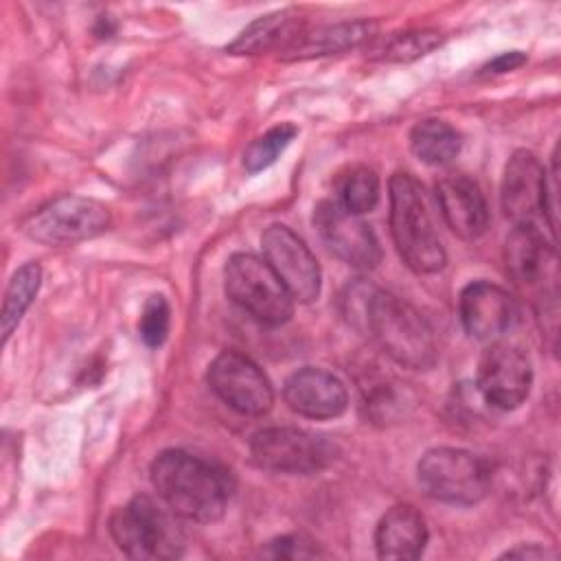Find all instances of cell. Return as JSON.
Wrapping results in <instances>:
<instances>
[{
    "mask_svg": "<svg viewBox=\"0 0 561 561\" xmlns=\"http://www.w3.org/2000/svg\"><path fill=\"white\" fill-rule=\"evenodd\" d=\"M335 445L320 434L298 427H265L250 440L256 467L272 473L311 476L335 460Z\"/></svg>",
    "mask_w": 561,
    "mask_h": 561,
    "instance_id": "52a82bcc",
    "label": "cell"
},
{
    "mask_svg": "<svg viewBox=\"0 0 561 561\" xmlns=\"http://www.w3.org/2000/svg\"><path fill=\"white\" fill-rule=\"evenodd\" d=\"M504 263L513 283L539 291V313L554 318L557 252L535 224H515L504 243Z\"/></svg>",
    "mask_w": 561,
    "mask_h": 561,
    "instance_id": "9c48e42d",
    "label": "cell"
},
{
    "mask_svg": "<svg viewBox=\"0 0 561 561\" xmlns=\"http://www.w3.org/2000/svg\"><path fill=\"white\" fill-rule=\"evenodd\" d=\"M533 386V364L528 355L511 342H493L478 362V390L497 410L522 405Z\"/></svg>",
    "mask_w": 561,
    "mask_h": 561,
    "instance_id": "7c38bea8",
    "label": "cell"
},
{
    "mask_svg": "<svg viewBox=\"0 0 561 561\" xmlns=\"http://www.w3.org/2000/svg\"><path fill=\"white\" fill-rule=\"evenodd\" d=\"M427 524L421 511L412 504H394L388 508L375 528V550L379 559L412 561L427 546Z\"/></svg>",
    "mask_w": 561,
    "mask_h": 561,
    "instance_id": "ac0fdd59",
    "label": "cell"
},
{
    "mask_svg": "<svg viewBox=\"0 0 561 561\" xmlns=\"http://www.w3.org/2000/svg\"><path fill=\"white\" fill-rule=\"evenodd\" d=\"M305 18L296 9H280L250 22L234 42L228 44L232 55H261L270 50H289L305 33Z\"/></svg>",
    "mask_w": 561,
    "mask_h": 561,
    "instance_id": "d6986e66",
    "label": "cell"
},
{
    "mask_svg": "<svg viewBox=\"0 0 561 561\" xmlns=\"http://www.w3.org/2000/svg\"><path fill=\"white\" fill-rule=\"evenodd\" d=\"M390 234L403 263L416 274H434L445 267L447 252L436 230L427 193L408 171H397L388 182Z\"/></svg>",
    "mask_w": 561,
    "mask_h": 561,
    "instance_id": "7a4b0ae2",
    "label": "cell"
},
{
    "mask_svg": "<svg viewBox=\"0 0 561 561\" xmlns=\"http://www.w3.org/2000/svg\"><path fill=\"white\" fill-rule=\"evenodd\" d=\"M436 202L449 230L460 239H478L489 226V206L482 188L467 175H445L436 182Z\"/></svg>",
    "mask_w": 561,
    "mask_h": 561,
    "instance_id": "e0dca14e",
    "label": "cell"
},
{
    "mask_svg": "<svg viewBox=\"0 0 561 561\" xmlns=\"http://www.w3.org/2000/svg\"><path fill=\"white\" fill-rule=\"evenodd\" d=\"M173 511L149 495H136L110 517L114 543L131 559L169 561L184 552V535Z\"/></svg>",
    "mask_w": 561,
    "mask_h": 561,
    "instance_id": "277c9868",
    "label": "cell"
},
{
    "mask_svg": "<svg viewBox=\"0 0 561 561\" xmlns=\"http://www.w3.org/2000/svg\"><path fill=\"white\" fill-rule=\"evenodd\" d=\"M410 147L425 164H447L462 149L460 131L440 118H423L410 131Z\"/></svg>",
    "mask_w": 561,
    "mask_h": 561,
    "instance_id": "44dd1931",
    "label": "cell"
},
{
    "mask_svg": "<svg viewBox=\"0 0 561 561\" xmlns=\"http://www.w3.org/2000/svg\"><path fill=\"white\" fill-rule=\"evenodd\" d=\"M548 171L533 151L517 149L502 175L500 204L504 215L513 224H533V219L546 210Z\"/></svg>",
    "mask_w": 561,
    "mask_h": 561,
    "instance_id": "5bb4252c",
    "label": "cell"
},
{
    "mask_svg": "<svg viewBox=\"0 0 561 561\" xmlns=\"http://www.w3.org/2000/svg\"><path fill=\"white\" fill-rule=\"evenodd\" d=\"M502 557H508V559H554L557 552L552 548L541 546V543H519V546L506 550Z\"/></svg>",
    "mask_w": 561,
    "mask_h": 561,
    "instance_id": "83f0119b",
    "label": "cell"
},
{
    "mask_svg": "<svg viewBox=\"0 0 561 561\" xmlns=\"http://www.w3.org/2000/svg\"><path fill=\"white\" fill-rule=\"evenodd\" d=\"M416 478L425 495L458 506L480 502L491 486L486 460L458 447L427 449L416 465Z\"/></svg>",
    "mask_w": 561,
    "mask_h": 561,
    "instance_id": "8992f818",
    "label": "cell"
},
{
    "mask_svg": "<svg viewBox=\"0 0 561 561\" xmlns=\"http://www.w3.org/2000/svg\"><path fill=\"white\" fill-rule=\"evenodd\" d=\"M151 484L178 517L210 524L224 517L232 484L230 476L184 449H167L151 462Z\"/></svg>",
    "mask_w": 561,
    "mask_h": 561,
    "instance_id": "6da1fadb",
    "label": "cell"
},
{
    "mask_svg": "<svg viewBox=\"0 0 561 561\" xmlns=\"http://www.w3.org/2000/svg\"><path fill=\"white\" fill-rule=\"evenodd\" d=\"M213 392L232 410L245 416H263L274 405V390L267 375L243 353H219L206 373Z\"/></svg>",
    "mask_w": 561,
    "mask_h": 561,
    "instance_id": "30bf717a",
    "label": "cell"
},
{
    "mask_svg": "<svg viewBox=\"0 0 561 561\" xmlns=\"http://www.w3.org/2000/svg\"><path fill=\"white\" fill-rule=\"evenodd\" d=\"M296 134H298L296 125L278 123V125L270 127L263 136L254 138L243 151L245 171L259 173V171L267 169L270 164H274L278 160V156L287 149V145L294 140Z\"/></svg>",
    "mask_w": 561,
    "mask_h": 561,
    "instance_id": "d4e9b609",
    "label": "cell"
},
{
    "mask_svg": "<svg viewBox=\"0 0 561 561\" xmlns=\"http://www.w3.org/2000/svg\"><path fill=\"white\" fill-rule=\"evenodd\" d=\"M263 254L294 300L313 302L320 296L322 272L307 243L287 226L272 224L261 237Z\"/></svg>",
    "mask_w": 561,
    "mask_h": 561,
    "instance_id": "4fadbf2b",
    "label": "cell"
},
{
    "mask_svg": "<svg viewBox=\"0 0 561 561\" xmlns=\"http://www.w3.org/2000/svg\"><path fill=\"white\" fill-rule=\"evenodd\" d=\"M524 61H526V55H524V53L511 50V53L497 55L493 61H489V64L484 66V70H486V72H508V70L519 68Z\"/></svg>",
    "mask_w": 561,
    "mask_h": 561,
    "instance_id": "f1b7e54d",
    "label": "cell"
},
{
    "mask_svg": "<svg viewBox=\"0 0 561 561\" xmlns=\"http://www.w3.org/2000/svg\"><path fill=\"white\" fill-rule=\"evenodd\" d=\"M110 224L112 213L99 199L64 195L33 213L22 230L42 245H75L99 237Z\"/></svg>",
    "mask_w": 561,
    "mask_h": 561,
    "instance_id": "ba28073f",
    "label": "cell"
},
{
    "mask_svg": "<svg viewBox=\"0 0 561 561\" xmlns=\"http://www.w3.org/2000/svg\"><path fill=\"white\" fill-rule=\"evenodd\" d=\"M39 283H42V267L37 261H28V263L20 265L15 270V274L11 276L7 291H4L2 311H0V333H2L4 344L11 337L13 329L20 324L26 309L31 307L33 298L37 296Z\"/></svg>",
    "mask_w": 561,
    "mask_h": 561,
    "instance_id": "7402d4cb",
    "label": "cell"
},
{
    "mask_svg": "<svg viewBox=\"0 0 561 561\" xmlns=\"http://www.w3.org/2000/svg\"><path fill=\"white\" fill-rule=\"evenodd\" d=\"M224 287L228 298L267 327L285 324L294 313V298L265 259L237 252L226 261Z\"/></svg>",
    "mask_w": 561,
    "mask_h": 561,
    "instance_id": "5b68a950",
    "label": "cell"
},
{
    "mask_svg": "<svg viewBox=\"0 0 561 561\" xmlns=\"http://www.w3.org/2000/svg\"><path fill=\"white\" fill-rule=\"evenodd\" d=\"M283 399L291 412L316 421L335 419L348 405L346 386L333 373L313 366L289 375L283 386Z\"/></svg>",
    "mask_w": 561,
    "mask_h": 561,
    "instance_id": "9a60e30c",
    "label": "cell"
},
{
    "mask_svg": "<svg viewBox=\"0 0 561 561\" xmlns=\"http://www.w3.org/2000/svg\"><path fill=\"white\" fill-rule=\"evenodd\" d=\"M265 554L274 557V559H313V557H322L324 552L307 535L294 533V535H280V537L267 541Z\"/></svg>",
    "mask_w": 561,
    "mask_h": 561,
    "instance_id": "4316f807",
    "label": "cell"
},
{
    "mask_svg": "<svg viewBox=\"0 0 561 561\" xmlns=\"http://www.w3.org/2000/svg\"><path fill=\"white\" fill-rule=\"evenodd\" d=\"M313 226L329 252L346 265L373 270L381 261V245L373 228L362 215L346 210L337 199H322L316 206Z\"/></svg>",
    "mask_w": 561,
    "mask_h": 561,
    "instance_id": "8fae6325",
    "label": "cell"
},
{
    "mask_svg": "<svg viewBox=\"0 0 561 561\" xmlns=\"http://www.w3.org/2000/svg\"><path fill=\"white\" fill-rule=\"evenodd\" d=\"M171 327V307L162 294H153L147 298L140 322H138V333L142 342L151 348L162 346Z\"/></svg>",
    "mask_w": 561,
    "mask_h": 561,
    "instance_id": "484cf974",
    "label": "cell"
},
{
    "mask_svg": "<svg viewBox=\"0 0 561 561\" xmlns=\"http://www.w3.org/2000/svg\"><path fill=\"white\" fill-rule=\"evenodd\" d=\"M443 44V35L434 28H410V31H399L388 37L375 39L370 46V59L377 61H414L434 48Z\"/></svg>",
    "mask_w": 561,
    "mask_h": 561,
    "instance_id": "603a6c76",
    "label": "cell"
},
{
    "mask_svg": "<svg viewBox=\"0 0 561 561\" xmlns=\"http://www.w3.org/2000/svg\"><path fill=\"white\" fill-rule=\"evenodd\" d=\"M377 24L370 20H348L337 24H324L313 31H305L296 44L283 53V59H311L333 53H344L348 48H357L364 42L373 39Z\"/></svg>",
    "mask_w": 561,
    "mask_h": 561,
    "instance_id": "ffe728a7",
    "label": "cell"
},
{
    "mask_svg": "<svg viewBox=\"0 0 561 561\" xmlns=\"http://www.w3.org/2000/svg\"><path fill=\"white\" fill-rule=\"evenodd\" d=\"M355 215L370 213L379 202V178L368 167H353L340 182V199Z\"/></svg>",
    "mask_w": 561,
    "mask_h": 561,
    "instance_id": "cb8c5ba5",
    "label": "cell"
},
{
    "mask_svg": "<svg viewBox=\"0 0 561 561\" xmlns=\"http://www.w3.org/2000/svg\"><path fill=\"white\" fill-rule=\"evenodd\" d=\"M364 320L379 348L399 366L430 370L438 362L434 329L416 307L397 294L370 291L364 300Z\"/></svg>",
    "mask_w": 561,
    "mask_h": 561,
    "instance_id": "3957f363",
    "label": "cell"
},
{
    "mask_svg": "<svg viewBox=\"0 0 561 561\" xmlns=\"http://www.w3.org/2000/svg\"><path fill=\"white\" fill-rule=\"evenodd\" d=\"M458 311L467 335L482 342L502 335L517 316L513 296L489 280L469 283L460 294Z\"/></svg>",
    "mask_w": 561,
    "mask_h": 561,
    "instance_id": "2e32d148",
    "label": "cell"
}]
</instances>
